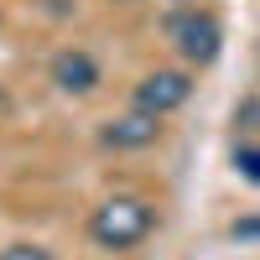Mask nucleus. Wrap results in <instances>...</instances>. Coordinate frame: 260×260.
Instances as JSON below:
<instances>
[{
  "label": "nucleus",
  "instance_id": "obj_4",
  "mask_svg": "<svg viewBox=\"0 0 260 260\" xmlns=\"http://www.w3.org/2000/svg\"><path fill=\"white\" fill-rule=\"evenodd\" d=\"M47 78H52V89L57 94H68V99H89L104 73H99V57L94 52H83V47H62L52 62H47Z\"/></svg>",
  "mask_w": 260,
  "mask_h": 260
},
{
  "label": "nucleus",
  "instance_id": "obj_1",
  "mask_svg": "<svg viewBox=\"0 0 260 260\" xmlns=\"http://www.w3.org/2000/svg\"><path fill=\"white\" fill-rule=\"evenodd\" d=\"M151 229H156V203H146L141 192H115V198H104L89 213V240L110 255H125V250L146 245Z\"/></svg>",
  "mask_w": 260,
  "mask_h": 260
},
{
  "label": "nucleus",
  "instance_id": "obj_8",
  "mask_svg": "<svg viewBox=\"0 0 260 260\" xmlns=\"http://www.w3.org/2000/svg\"><path fill=\"white\" fill-rule=\"evenodd\" d=\"M229 240H240V245H260V213L234 219V224H229Z\"/></svg>",
  "mask_w": 260,
  "mask_h": 260
},
{
  "label": "nucleus",
  "instance_id": "obj_2",
  "mask_svg": "<svg viewBox=\"0 0 260 260\" xmlns=\"http://www.w3.org/2000/svg\"><path fill=\"white\" fill-rule=\"evenodd\" d=\"M167 31H172V47L182 52V62H192V68H208L224 52V26L213 11H182L167 21Z\"/></svg>",
  "mask_w": 260,
  "mask_h": 260
},
{
  "label": "nucleus",
  "instance_id": "obj_6",
  "mask_svg": "<svg viewBox=\"0 0 260 260\" xmlns=\"http://www.w3.org/2000/svg\"><path fill=\"white\" fill-rule=\"evenodd\" d=\"M0 260H57L47 245H37V240H11L6 250H0Z\"/></svg>",
  "mask_w": 260,
  "mask_h": 260
},
{
  "label": "nucleus",
  "instance_id": "obj_5",
  "mask_svg": "<svg viewBox=\"0 0 260 260\" xmlns=\"http://www.w3.org/2000/svg\"><path fill=\"white\" fill-rule=\"evenodd\" d=\"M156 141H161V120L146 115V110H125V115L99 125V146L104 151H146Z\"/></svg>",
  "mask_w": 260,
  "mask_h": 260
},
{
  "label": "nucleus",
  "instance_id": "obj_7",
  "mask_svg": "<svg viewBox=\"0 0 260 260\" xmlns=\"http://www.w3.org/2000/svg\"><path fill=\"white\" fill-rule=\"evenodd\" d=\"M234 172L260 187V146H234Z\"/></svg>",
  "mask_w": 260,
  "mask_h": 260
},
{
  "label": "nucleus",
  "instance_id": "obj_3",
  "mask_svg": "<svg viewBox=\"0 0 260 260\" xmlns=\"http://www.w3.org/2000/svg\"><path fill=\"white\" fill-rule=\"evenodd\" d=\"M192 99V73L187 68H156V73H146L136 83V94H130V110H146V115H177L182 104Z\"/></svg>",
  "mask_w": 260,
  "mask_h": 260
}]
</instances>
